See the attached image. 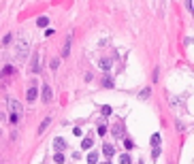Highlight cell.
Listing matches in <instances>:
<instances>
[{
  "label": "cell",
  "instance_id": "obj_1",
  "mask_svg": "<svg viewBox=\"0 0 194 164\" xmlns=\"http://www.w3.org/2000/svg\"><path fill=\"white\" fill-rule=\"evenodd\" d=\"M9 109H11L9 122H11V124H17V122H19V117H21V105H19V100L11 98V100H9Z\"/></svg>",
  "mask_w": 194,
  "mask_h": 164
},
{
  "label": "cell",
  "instance_id": "obj_2",
  "mask_svg": "<svg viewBox=\"0 0 194 164\" xmlns=\"http://www.w3.org/2000/svg\"><path fill=\"white\" fill-rule=\"evenodd\" d=\"M41 94H43V102H51L53 94H51V87H49L47 83H43V85H41Z\"/></svg>",
  "mask_w": 194,
  "mask_h": 164
},
{
  "label": "cell",
  "instance_id": "obj_3",
  "mask_svg": "<svg viewBox=\"0 0 194 164\" xmlns=\"http://www.w3.org/2000/svg\"><path fill=\"white\" fill-rule=\"evenodd\" d=\"M39 64H41V55H39V53H34V55H32V66H30V71H32L34 75L41 71V66H39Z\"/></svg>",
  "mask_w": 194,
  "mask_h": 164
},
{
  "label": "cell",
  "instance_id": "obj_4",
  "mask_svg": "<svg viewBox=\"0 0 194 164\" xmlns=\"http://www.w3.org/2000/svg\"><path fill=\"white\" fill-rule=\"evenodd\" d=\"M36 96H39V90L32 85V87L28 90V94H26V100H28V102H34V100H36Z\"/></svg>",
  "mask_w": 194,
  "mask_h": 164
},
{
  "label": "cell",
  "instance_id": "obj_5",
  "mask_svg": "<svg viewBox=\"0 0 194 164\" xmlns=\"http://www.w3.org/2000/svg\"><path fill=\"white\" fill-rule=\"evenodd\" d=\"M17 55H19V58H26V55H28V43H19V45H17Z\"/></svg>",
  "mask_w": 194,
  "mask_h": 164
},
{
  "label": "cell",
  "instance_id": "obj_6",
  "mask_svg": "<svg viewBox=\"0 0 194 164\" xmlns=\"http://www.w3.org/2000/svg\"><path fill=\"white\" fill-rule=\"evenodd\" d=\"M102 154H105L107 158H111V156L115 154V149H113V145H109V143H105V145H102Z\"/></svg>",
  "mask_w": 194,
  "mask_h": 164
},
{
  "label": "cell",
  "instance_id": "obj_7",
  "mask_svg": "<svg viewBox=\"0 0 194 164\" xmlns=\"http://www.w3.org/2000/svg\"><path fill=\"white\" fill-rule=\"evenodd\" d=\"M53 145H55V149H58V151L66 149V141H64V139H60V136H58V139L53 141Z\"/></svg>",
  "mask_w": 194,
  "mask_h": 164
},
{
  "label": "cell",
  "instance_id": "obj_8",
  "mask_svg": "<svg viewBox=\"0 0 194 164\" xmlns=\"http://www.w3.org/2000/svg\"><path fill=\"white\" fill-rule=\"evenodd\" d=\"M81 147H83V149H92V147H94V141L88 136V139H83V141H81Z\"/></svg>",
  "mask_w": 194,
  "mask_h": 164
},
{
  "label": "cell",
  "instance_id": "obj_9",
  "mask_svg": "<svg viewBox=\"0 0 194 164\" xmlns=\"http://www.w3.org/2000/svg\"><path fill=\"white\" fill-rule=\"evenodd\" d=\"M88 164H98V154L96 151H90V154H88Z\"/></svg>",
  "mask_w": 194,
  "mask_h": 164
},
{
  "label": "cell",
  "instance_id": "obj_10",
  "mask_svg": "<svg viewBox=\"0 0 194 164\" xmlns=\"http://www.w3.org/2000/svg\"><path fill=\"white\" fill-rule=\"evenodd\" d=\"M68 53H70V36L66 39V43H64V49H62V55H64V58H66Z\"/></svg>",
  "mask_w": 194,
  "mask_h": 164
},
{
  "label": "cell",
  "instance_id": "obj_11",
  "mask_svg": "<svg viewBox=\"0 0 194 164\" xmlns=\"http://www.w3.org/2000/svg\"><path fill=\"white\" fill-rule=\"evenodd\" d=\"M53 160H55V164H62V162H64V154H62V151H55Z\"/></svg>",
  "mask_w": 194,
  "mask_h": 164
},
{
  "label": "cell",
  "instance_id": "obj_12",
  "mask_svg": "<svg viewBox=\"0 0 194 164\" xmlns=\"http://www.w3.org/2000/svg\"><path fill=\"white\" fill-rule=\"evenodd\" d=\"M149 141H151V145H154V147H158V145H160V134H151V139H149Z\"/></svg>",
  "mask_w": 194,
  "mask_h": 164
},
{
  "label": "cell",
  "instance_id": "obj_13",
  "mask_svg": "<svg viewBox=\"0 0 194 164\" xmlns=\"http://www.w3.org/2000/svg\"><path fill=\"white\" fill-rule=\"evenodd\" d=\"M36 24H39V28H45V26L49 24V19H47V17H39V19H36Z\"/></svg>",
  "mask_w": 194,
  "mask_h": 164
},
{
  "label": "cell",
  "instance_id": "obj_14",
  "mask_svg": "<svg viewBox=\"0 0 194 164\" xmlns=\"http://www.w3.org/2000/svg\"><path fill=\"white\" fill-rule=\"evenodd\" d=\"M100 68H102V71H109V68H111V62H109V60H100Z\"/></svg>",
  "mask_w": 194,
  "mask_h": 164
},
{
  "label": "cell",
  "instance_id": "obj_15",
  "mask_svg": "<svg viewBox=\"0 0 194 164\" xmlns=\"http://www.w3.org/2000/svg\"><path fill=\"white\" fill-rule=\"evenodd\" d=\"M102 85H105V87H113V79H111V77H105Z\"/></svg>",
  "mask_w": 194,
  "mask_h": 164
},
{
  "label": "cell",
  "instance_id": "obj_16",
  "mask_svg": "<svg viewBox=\"0 0 194 164\" xmlns=\"http://www.w3.org/2000/svg\"><path fill=\"white\" fill-rule=\"evenodd\" d=\"M100 111H102V115H107V117H109V115L113 113V109H111V107H102Z\"/></svg>",
  "mask_w": 194,
  "mask_h": 164
},
{
  "label": "cell",
  "instance_id": "obj_17",
  "mask_svg": "<svg viewBox=\"0 0 194 164\" xmlns=\"http://www.w3.org/2000/svg\"><path fill=\"white\" fill-rule=\"evenodd\" d=\"M120 162H122V164H130V156H128V154H124V156L120 158Z\"/></svg>",
  "mask_w": 194,
  "mask_h": 164
},
{
  "label": "cell",
  "instance_id": "obj_18",
  "mask_svg": "<svg viewBox=\"0 0 194 164\" xmlns=\"http://www.w3.org/2000/svg\"><path fill=\"white\" fill-rule=\"evenodd\" d=\"M49 122H51V120H49V117H45V122L41 124V128H39V132H43V130H45V128H47V126H49Z\"/></svg>",
  "mask_w": 194,
  "mask_h": 164
},
{
  "label": "cell",
  "instance_id": "obj_19",
  "mask_svg": "<svg viewBox=\"0 0 194 164\" xmlns=\"http://www.w3.org/2000/svg\"><path fill=\"white\" fill-rule=\"evenodd\" d=\"M113 132H115V136H122V124H117V126L113 128Z\"/></svg>",
  "mask_w": 194,
  "mask_h": 164
},
{
  "label": "cell",
  "instance_id": "obj_20",
  "mask_svg": "<svg viewBox=\"0 0 194 164\" xmlns=\"http://www.w3.org/2000/svg\"><path fill=\"white\" fill-rule=\"evenodd\" d=\"M158 156H160V147H154V151H151V158H154V160H156V158H158Z\"/></svg>",
  "mask_w": 194,
  "mask_h": 164
},
{
  "label": "cell",
  "instance_id": "obj_21",
  "mask_svg": "<svg viewBox=\"0 0 194 164\" xmlns=\"http://www.w3.org/2000/svg\"><path fill=\"white\" fill-rule=\"evenodd\" d=\"M98 134H107V126H98Z\"/></svg>",
  "mask_w": 194,
  "mask_h": 164
},
{
  "label": "cell",
  "instance_id": "obj_22",
  "mask_svg": "<svg viewBox=\"0 0 194 164\" xmlns=\"http://www.w3.org/2000/svg\"><path fill=\"white\" fill-rule=\"evenodd\" d=\"M60 66V60H51V68H58Z\"/></svg>",
  "mask_w": 194,
  "mask_h": 164
},
{
  "label": "cell",
  "instance_id": "obj_23",
  "mask_svg": "<svg viewBox=\"0 0 194 164\" xmlns=\"http://www.w3.org/2000/svg\"><path fill=\"white\" fill-rule=\"evenodd\" d=\"M6 43H11V34H6V36L2 39V45H6Z\"/></svg>",
  "mask_w": 194,
  "mask_h": 164
},
{
  "label": "cell",
  "instance_id": "obj_24",
  "mask_svg": "<svg viewBox=\"0 0 194 164\" xmlns=\"http://www.w3.org/2000/svg\"><path fill=\"white\" fill-rule=\"evenodd\" d=\"M147 96H149V90H143V92H141V100H143V98H147Z\"/></svg>",
  "mask_w": 194,
  "mask_h": 164
},
{
  "label": "cell",
  "instance_id": "obj_25",
  "mask_svg": "<svg viewBox=\"0 0 194 164\" xmlns=\"http://www.w3.org/2000/svg\"><path fill=\"white\" fill-rule=\"evenodd\" d=\"M186 6H188V11H192V0H186Z\"/></svg>",
  "mask_w": 194,
  "mask_h": 164
},
{
  "label": "cell",
  "instance_id": "obj_26",
  "mask_svg": "<svg viewBox=\"0 0 194 164\" xmlns=\"http://www.w3.org/2000/svg\"><path fill=\"white\" fill-rule=\"evenodd\" d=\"M102 164H111V162H102Z\"/></svg>",
  "mask_w": 194,
  "mask_h": 164
}]
</instances>
